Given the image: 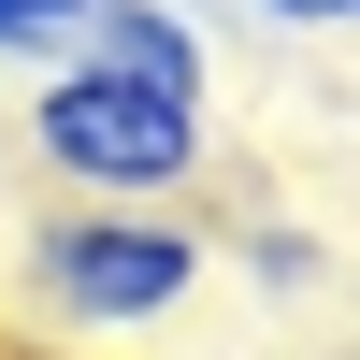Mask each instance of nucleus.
Here are the masks:
<instances>
[{"mask_svg": "<svg viewBox=\"0 0 360 360\" xmlns=\"http://www.w3.org/2000/svg\"><path fill=\"white\" fill-rule=\"evenodd\" d=\"M86 15H101V0H0V72H58V58L86 44Z\"/></svg>", "mask_w": 360, "mask_h": 360, "instance_id": "nucleus-5", "label": "nucleus"}, {"mask_svg": "<svg viewBox=\"0 0 360 360\" xmlns=\"http://www.w3.org/2000/svg\"><path fill=\"white\" fill-rule=\"evenodd\" d=\"M231 274H245L259 303H303V288H332V245H317L303 217H231Z\"/></svg>", "mask_w": 360, "mask_h": 360, "instance_id": "nucleus-4", "label": "nucleus"}, {"mask_svg": "<svg viewBox=\"0 0 360 360\" xmlns=\"http://www.w3.org/2000/svg\"><path fill=\"white\" fill-rule=\"evenodd\" d=\"M29 303L58 317V332H159V317L202 303V274H217V231L188 217V202H44L15 245Z\"/></svg>", "mask_w": 360, "mask_h": 360, "instance_id": "nucleus-1", "label": "nucleus"}, {"mask_svg": "<svg viewBox=\"0 0 360 360\" xmlns=\"http://www.w3.org/2000/svg\"><path fill=\"white\" fill-rule=\"evenodd\" d=\"M245 15H259V29H303V44H317V29H360V0H245Z\"/></svg>", "mask_w": 360, "mask_h": 360, "instance_id": "nucleus-6", "label": "nucleus"}, {"mask_svg": "<svg viewBox=\"0 0 360 360\" xmlns=\"http://www.w3.org/2000/svg\"><path fill=\"white\" fill-rule=\"evenodd\" d=\"M72 58H115V72H144V86H173V101H217V44H202V29L173 15V0H101Z\"/></svg>", "mask_w": 360, "mask_h": 360, "instance_id": "nucleus-3", "label": "nucleus"}, {"mask_svg": "<svg viewBox=\"0 0 360 360\" xmlns=\"http://www.w3.org/2000/svg\"><path fill=\"white\" fill-rule=\"evenodd\" d=\"M15 144H29V173H44L58 202H188V188H202V101L115 72V58L29 72Z\"/></svg>", "mask_w": 360, "mask_h": 360, "instance_id": "nucleus-2", "label": "nucleus"}]
</instances>
